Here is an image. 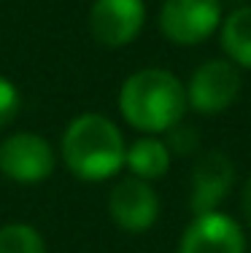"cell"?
<instances>
[{
  "mask_svg": "<svg viewBox=\"0 0 251 253\" xmlns=\"http://www.w3.org/2000/svg\"><path fill=\"white\" fill-rule=\"evenodd\" d=\"M22 108V94L11 78L0 76V126L11 124Z\"/></svg>",
  "mask_w": 251,
  "mask_h": 253,
  "instance_id": "obj_13",
  "label": "cell"
},
{
  "mask_svg": "<svg viewBox=\"0 0 251 253\" xmlns=\"http://www.w3.org/2000/svg\"><path fill=\"white\" fill-rule=\"evenodd\" d=\"M241 92V73L238 65L230 59H208L192 73V81L187 86V102L197 113H222L238 100Z\"/></svg>",
  "mask_w": 251,
  "mask_h": 253,
  "instance_id": "obj_5",
  "label": "cell"
},
{
  "mask_svg": "<svg viewBox=\"0 0 251 253\" xmlns=\"http://www.w3.org/2000/svg\"><path fill=\"white\" fill-rule=\"evenodd\" d=\"M187 105V86L162 68L133 73L119 92V111L124 122L149 135H159L181 124Z\"/></svg>",
  "mask_w": 251,
  "mask_h": 253,
  "instance_id": "obj_1",
  "label": "cell"
},
{
  "mask_svg": "<svg viewBox=\"0 0 251 253\" xmlns=\"http://www.w3.org/2000/svg\"><path fill=\"white\" fill-rule=\"evenodd\" d=\"M232 178H235L232 162L222 151L202 154L192 172V200H189L192 213L195 215L213 213L227 197V191H230Z\"/></svg>",
  "mask_w": 251,
  "mask_h": 253,
  "instance_id": "obj_9",
  "label": "cell"
},
{
  "mask_svg": "<svg viewBox=\"0 0 251 253\" xmlns=\"http://www.w3.org/2000/svg\"><path fill=\"white\" fill-rule=\"evenodd\" d=\"M241 205H243V215H246V224L251 226V178L246 180V186H243V200H241Z\"/></svg>",
  "mask_w": 251,
  "mask_h": 253,
  "instance_id": "obj_15",
  "label": "cell"
},
{
  "mask_svg": "<svg viewBox=\"0 0 251 253\" xmlns=\"http://www.w3.org/2000/svg\"><path fill=\"white\" fill-rule=\"evenodd\" d=\"M0 253H46V243L30 224L0 226Z\"/></svg>",
  "mask_w": 251,
  "mask_h": 253,
  "instance_id": "obj_12",
  "label": "cell"
},
{
  "mask_svg": "<svg viewBox=\"0 0 251 253\" xmlns=\"http://www.w3.org/2000/svg\"><path fill=\"white\" fill-rule=\"evenodd\" d=\"M222 25L219 0H165L159 8V30L176 46H197Z\"/></svg>",
  "mask_w": 251,
  "mask_h": 253,
  "instance_id": "obj_4",
  "label": "cell"
},
{
  "mask_svg": "<svg viewBox=\"0 0 251 253\" xmlns=\"http://www.w3.org/2000/svg\"><path fill=\"white\" fill-rule=\"evenodd\" d=\"M146 25L143 0H95L89 8V33L100 46L122 49L133 43Z\"/></svg>",
  "mask_w": 251,
  "mask_h": 253,
  "instance_id": "obj_6",
  "label": "cell"
},
{
  "mask_svg": "<svg viewBox=\"0 0 251 253\" xmlns=\"http://www.w3.org/2000/svg\"><path fill=\"white\" fill-rule=\"evenodd\" d=\"M124 165L130 167L135 178L143 180H157L162 178L170 167V148L159 137H141L127 148Z\"/></svg>",
  "mask_w": 251,
  "mask_h": 253,
  "instance_id": "obj_10",
  "label": "cell"
},
{
  "mask_svg": "<svg viewBox=\"0 0 251 253\" xmlns=\"http://www.w3.org/2000/svg\"><path fill=\"white\" fill-rule=\"evenodd\" d=\"M62 159L81 180H108L124 167L127 146L119 126L103 113H81L62 132Z\"/></svg>",
  "mask_w": 251,
  "mask_h": 253,
  "instance_id": "obj_2",
  "label": "cell"
},
{
  "mask_svg": "<svg viewBox=\"0 0 251 253\" xmlns=\"http://www.w3.org/2000/svg\"><path fill=\"white\" fill-rule=\"evenodd\" d=\"M178 253H246V234L235 218L219 210L202 213L184 229Z\"/></svg>",
  "mask_w": 251,
  "mask_h": 253,
  "instance_id": "obj_8",
  "label": "cell"
},
{
  "mask_svg": "<svg viewBox=\"0 0 251 253\" xmlns=\"http://www.w3.org/2000/svg\"><path fill=\"white\" fill-rule=\"evenodd\" d=\"M222 49L232 65L251 70V5L235 8L222 19Z\"/></svg>",
  "mask_w": 251,
  "mask_h": 253,
  "instance_id": "obj_11",
  "label": "cell"
},
{
  "mask_svg": "<svg viewBox=\"0 0 251 253\" xmlns=\"http://www.w3.org/2000/svg\"><path fill=\"white\" fill-rule=\"evenodd\" d=\"M108 213L113 224L124 232H146L159 215L157 191L149 186V180L130 175L111 189Z\"/></svg>",
  "mask_w": 251,
  "mask_h": 253,
  "instance_id": "obj_7",
  "label": "cell"
},
{
  "mask_svg": "<svg viewBox=\"0 0 251 253\" xmlns=\"http://www.w3.org/2000/svg\"><path fill=\"white\" fill-rule=\"evenodd\" d=\"M167 132H170V143H167V148H173V151L187 154V151H192V148L197 146V132L195 129H187V126L176 124V126H170Z\"/></svg>",
  "mask_w": 251,
  "mask_h": 253,
  "instance_id": "obj_14",
  "label": "cell"
},
{
  "mask_svg": "<svg viewBox=\"0 0 251 253\" xmlns=\"http://www.w3.org/2000/svg\"><path fill=\"white\" fill-rule=\"evenodd\" d=\"M57 154L46 137L14 132L0 143V172L14 183H41L54 172Z\"/></svg>",
  "mask_w": 251,
  "mask_h": 253,
  "instance_id": "obj_3",
  "label": "cell"
}]
</instances>
